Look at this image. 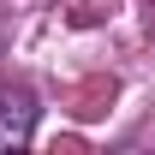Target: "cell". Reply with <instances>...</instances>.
<instances>
[{
  "mask_svg": "<svg viewBox=\"0 0 155 155\" xmlns=\"http://www.w3.org/2000/svg\"><path fill=\"white\" fill-rule=\"evenodd\" d=\"M30 131H36V107L24 96H6L0 90V149H24Z\"/></svg>",
  "mask_w": 155,
  "mask_h": 155,
  "instance_id": "cell-1",
  "label": "cell"
}]
</instances>
